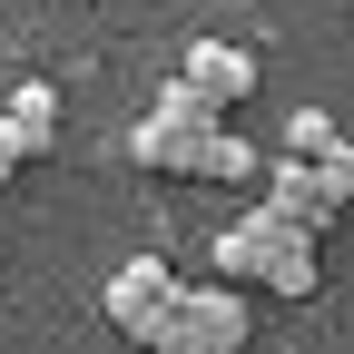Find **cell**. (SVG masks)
Instances as JSON below:
<instances>
[{"label":"cell","mask_w":354,"mask_h":354,"mask_svg":"<svg viewBox=\"0 0 354 354\" xmlns=\"http://www.w3.org/2000/svg\"><path fill=\"white\" fill-rule=\"evenodd\" d=\"M167 295H177V276H167V256H128L118 276H109V295H99V315H109L118 335H138V325L158 315Z\"/></svg>","instance_id":"5b68a950"},{"label":"cell","mask_w":354,"mask_h":354,"mask_svg":"<svg viewBox=\"0 0 354 354\" xmlns=\"http://www.w3.org/2000/svg\"><path fill=\"white\" fill-rule=\"evenodd\" d=\"M177 79L197 88L207 109H236L246 88H256V59L236 50V39H187V59H177Z\"/></svg>","instance_id":"277c9868"},{"label":"cell","mask_w":354,"mask_h":354,"mask_svg":"<svg viewBox=\"0 0 354 354\" xmlns=\"http://www.w3.org/2000/svg\"><path fill=\"white\" fill-rule=\"evenodd\" d=\"M276 227H295L305 246H315L335 216H354V138H335V158H266V197H256Z\"/></svg>","instance_id":"3957f363"},{"label":"cell","mask_w":354,"mask_h":354,"mask_svg":"<svg viewBox=\"0 0 354 354\" xmlns=\"http://www.w3.org/2000/svg\"><path fill=\"white\" fill-rule=\"evenodd\" d=\"M246 335H256V305L207 276V286H177L128 344H148V354H246Z\"/></svg>","instance_id":"7a4b0ae2"},{"label":"cell","mask_w":354,"mask_h":354,"mask_svg":"<svg viewBox=\"0 0 354 354\" xmlns=\"http://www.w3.org/2000/svg\"><path fill=\"white\" fill-rule=\"evenodd\" d=\"M216 286H256V295H325V256L315 246H305L295 227H276V216H266V207H246L236 216V227H216Z\"/></svg>","instance_id":"6da1fadb"},{"label":"cell","mask_w":354,"mask_h":354,"mask_svg":"<svg viewBox=\"0 0 354 354\" xmlns=\"http://www.w3.org/2000/svg\"><path fill=\"white\" fill-rule=\"evenodd\" d=\"M276 158H305V167H315V158H335V118H325V109H295V118H286V148H276Z\"/></svg>","instance_id":"ba28073f"},{"label":"cell","mask_w":354,"mask_h":354,"mask_svg":"<svg viewBox=\"0 0 354 354\" xmlns=\"http://www.w3.org/2000/svg\"><path fill=\"white\" fill-rule=\"evenodd\" d=\"M10 177H20V148H10V128H0V187H10Z\"/></svg>","instance_id":"9c48e42d"},{"label":"cell","mask_w":354,"mask_h":354,"mask_svg":"<svg viewBox=\"0 0 354 354\" xmlns=\"http://www.w3.org/2000/svg\"><path fill=\"white\" fill-rule=\"evenodd\" d=\"M0 128H10L20 167H30V158H50V148H59V88H50V79H20V88H10V109H0Z\"/></svg>","instance_id":"8992f818"},{"label":"cell","mask_w":354,"mask_h":354,"mask_svg":"<svg viewBox=\"0 0 354 354\" xmlns=\"http://www.w3.org/2000/svg\"><path fill=\"white\" fill-rule=\"evenodd\" d=\"M148 128H167V138H216V128H227V109H207L187 79H167L158 109H148Z\"/></svg>","instance_id":"52a82bcc"}]
</instances>
